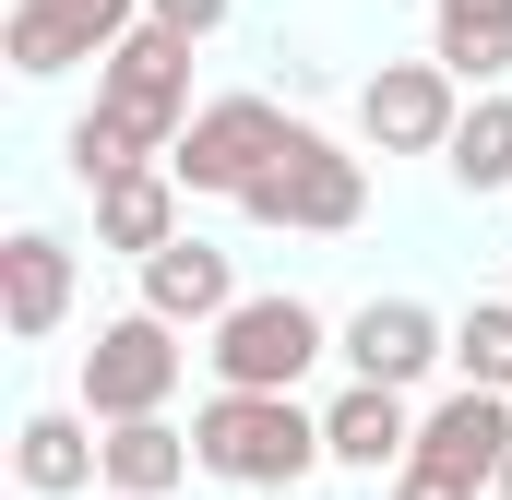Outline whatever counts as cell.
<instances>
[{
	"label": "cell",
	"instance_id": "1",
	"mask_svg": "<svg viewBox=\"0 0 512 500\" xmlns=\"http://www.w3.org/2000/svg\"><path fill=\"white\" fill-rule=\"evenodd\" d=\"M191 453H203V477H227V489H298V477L322 465V417H298L286 393H215V405L191 417Z\"/></svg>",
	"mask_w": 512,
	"mask_h": 500
},
{
	"label": "cell",
	"instance_id": "2",
	"mask_svg": "<svg viewBox=\"0 0 512 500\" xmlns=\"http://www.w3.org/2000/svg\"><path fill=\"white\" fill-rule=\"evenodd\" d=\"M239 215H251V227H310V239H346V227L370 215V167H358L346 143L298 131V143L251 179V203H239Z\"/></svg>",
	"mask_w": 512,
	"mask_h": 500
},
{
	"label": "cell",
	"instance_id": "3",
	"mask_svg": "<svg viewBox=\"0 0 512 500\" xmlns=\"http://www.w3.org/2000/svg\"><path fill=\"white\" fill-rule=\"evenodd\" d=\"M203 358H215V393H298V370L322 358V310L310 298H239L203 334Z\"/></svg>",
	"mask_w": 512,
	"mask_h": 500
},
{
	"label": "cell",
	"instance_id": "4",
	"mask_svg": "<svg viewBox=\"0 0 512 500\" xmlns=\"http://www.w3.org/2000/svg\"><path fill=\"white\" fill-rule=\"evenodd\" d=\"M286 143H298V120H286L274 96H215L203 120L179 131L167 179H179V191H227V203H251V179L286 155Z\"/></svg>",
	"mask_w": 512,
	"mask_h": 500
},
{
	"label": "cell",
	"instance_id": "5",
	"mask_svg": "<svg viewBox=\"0 0 512 500\" xmlns=\"http://www.w3.org/2000/svg\"><path fill=\"white\" fill-rule=\"evenodd\" d=\"M179 334L155 322V310H131V322H108L96 346H84V417H108V429H131V417H167V393H179Z\"/></svg>",
	"mask_w": 512,
	"mask_h": 500
},
{
	"label": "cell",
	"instance_id": "6",
	"mask_svg": "<svg viewBox=\"0 0 512 500\" xmlns=\"http://www.w3.org/2000/svg\"><path fill=\"white\" fill-rule=\"evenodd\" d=\"M358 131H370L382 155H453V131H465L453 72H441V60H382V72L358 84Z\"/></svg>",
	"mask_w": 512,
	"mask_h": 500
},
{
	"label": "cell",
	"instance_id": "7",
	"mask_svg": "<svg viewBox=\"0 0 512 500\" xmlns=\"http://www.w3.org/2000/svg\"><path fill=\"white\" fill-rule=\"evenodd\" d=\"M417 465H441V477H465V489H501L512 393H453V405H429V417H417Z\"/></svg>",
	"mask_w": 512,
	"mask_h": 500
},
{
	"label": "cell",
	"instance_id": "8",
	"mask_svg": "<svg viewBox=\"0 0 512 500\" xmlns=\"http://www.w3.org/2000/svg\"><path fill=\"white\" fill-rule=\"evenodd\" d=\"M322 453H334V465H358V477H405V465H417V417H405V393L346 381V393L322 405Z\"/></svg>",
	"mask_w": 512,
	"mask_h": 500
},
{
	"label": "cell",
	"instance_id": "9",
	"mask_svg": "<svg viewBox=\"0 0 512 500\" xmlns=\"http://www.w3.org/2000/svg\"><path fill=\"white\" fill-rule=\"evenodd\" d=\"M429 358H453V334H441V310H417V298H370V310L346 322V370L382 381V393H405Z\"/></svg>",
	"mask_w": 512,
	"mask_h": 500
},
{
	"label": "cell",
	"instance_id": "10",
	"mask_svg": "<svg viewBox=\"0 0 512 500\" xmlns=\"http://www.w3.org/2000/svg\"><path fill=\"white\" fill-rule=\"evenodd\" d=\"M143 310L167 322V334H191V322H227L239 310V274H227V250L215 239H179L143 262Z\"/></svg>",
	"mask_w": 512,
	"mask_h": 500
},
{
	"label": "cell",
	"instance_id": "11",
	"mask_svg": "<svg viewBox=\"0 0 512 500\" xmlns=\"http://www.w3.org/2000/svg\"><path fill=\"white\" fill-rule=\"evenodd\" d=\"M60 310H72V239L12 227V250H0V322L36 346V334H60Z\"/></svg>",
	"mask_w": 512,
	"mask_h": 500
},
{
	"label": "cell",
	"instance_id": "12",
	"mask_svg": "<svg viewBox=\"0 0 512 500\" xmlns=\"http://www.w3.org/2000/svg\"><path fill=\"white\" fill-rule=\"evenodd\" d=\"M12 477H24L36 500L108 489V441H96L84 417H60V405H48V417H24V429H12Z\"/></svg>",
	"mask_w": 512,
	"mask_h": 500
},
{
	"label": "cell",
	"instance_id": "13",
	"mask_svg": "<svg viewBox=\"0 0 512 500\" xmlns=\"http://www.w3.org/2000/svg\"><path fill=\"white\" fill-rule=\"evenodd\" d=\"M429 60L453 84H501L512 72V0H429Z\"/></svg>",
	"mask_w": 512,
	"mask_h": 500
},
{
	"label": "cell",
	"instance_id": "14",
	"mask_svg": "<svg viewBox=\"0 0 512 500\" xmlns=\"http://www.w3.org/2000/svg\"><path fill=\"white\" fill-rule=\"evenodd\" d=\"M96 239L131 250V262L179 250V179H167V167H131V179H108V191H96Z\"/></svg>",
	"mask_w": 512,
	"mask_h": 500
},
{
	"label": "cell",
	"instance_id": "15",
	"mask_svg": "<svg viewBox=\"0 0 512 500\" xmlns=\"http://www.w3.org/2000/svg\"><path fill=\"white\" fill-rule=\"evenodd\" d=\"M191 465H203V453H191V429H167V417L108 429V500H167Z\"/></svg>",
	"mask_w": 512,
	"mask_h": 500
},
{
	"label": "cell",
	"instance_id": "16",
	"mask_svg": "<svg viewBox=\"0 0 512 500\" xmlns=\"http://www.w3.org/2000/svg\"><path fill=\"white\" fill-rule=\"evenodd\" d=\"M441 167H453V179H465L477 203H489V191H512V96H477V108H465V131H453V155H441Z\"/></svg>",
	"mask_w": 512,
	"mask_h": 500
},
{
	"label": "cell",
	"instance_id": "17",
	"mask_svg": "<svg viewBox=\"0 0 512 500\" xmlns=\"http://www.w3.org/2000/svg\"><path fill=\"white\" fill-rule=\"evenodd\" d=\"M453 370H465V393H512V298H477L453 322Z\"/></svg>",
	"mask_w": 512,
	"mask_h": 500
},
{
	"label": "cell",
	"instance_id": "18",
	"mask_svg": "<svg viewBox=\"0 0 512 500\" xmlns=\"http://www.w3.org/2000/svg\"><path fill=\"white\" fill-rule=\"evenodd\" d=\"M24 12H48V24L84 48V60H108L120 36H143V24H131V0H24Z\"/></svg>",
	"mask_w": 512,
	"mask_h": 500
},
{
	"label": "cell",
	"instance_id": "19",
	"mask_svg": "<svg viewBox=\"0 0 512 500\" xmlns=\"http://www.w3.org/2000/svg\"><path fill=\"white\" fill-rule=\"evenodd\" d=\"M0 48H12V72H24V84H48V72H72V60H84L48 12H12V36H0Z\"/></svg>",
	"mask_w": 512,
	"mask_h": 500
},
{
	"label": "cell",
	"instance_id": "20",
	"mask_svg": "<svg viewBox=\"0 0 512 500\" xmlns=\"http://www.w3.org/2000/svg\"><path fill=\"white\" fill-rule=\"evenodd\" d=\"M143 24H155V36H179V48H203V36L227 24V0H143Z\"/></svg>",
	"mask_w": 512,
	"mask_h": 500
},
{
	"label": "cell",
	"instance_id": "21",
	"mask_svg": "<svg viewBox=\"0 0 512 500\" xmlns=\"http://www.w3.org/2000/svg\"><path fill=\"white\" fill-rule=\"evenodd\" d=\"M393 500H477V489H465V477H441V465H405V477H393Z\"/></svg>",
	"mask_w": 512,
	"mask_h": 500
},
{
	"label": "cell",
	"instance_id": "22",
	"mask_svg": "<svg viewBox=\"0 0 512 500\" xmlns=\"http://www.w3.org/2000/svg\"><path fill=\"white\" fill-rule=\"evenodd\" d=\"M501 500H512V465H501Z\"/></svg>",
	"mask_w": 512,
	"mask_h": 500
}]
</instances>
